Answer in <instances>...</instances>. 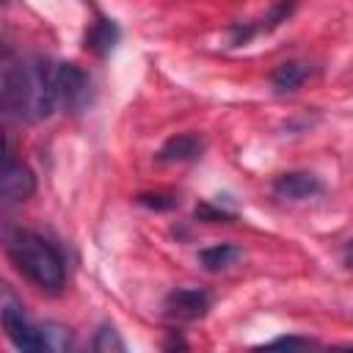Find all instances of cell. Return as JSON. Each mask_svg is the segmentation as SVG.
Instances as JSON below:
<instances>
[{
    "mask_svg": "<svg viewBox=\"0 0 353 353\" xmlns=\"http://www.w3.org/2000/svg\"><path fill=\"white\" fill-rule=\"evenodd\" d=\"M0 105L6 119L44 121L61 110L58 63L44 55H17L8 47L0 61Z\"/></svg>",
    "mask_w": 353,
    "mask_h": 353,
    "instance_id": "1",
    "label": "cell"
},
{
    "mask_svg": "<svg viewBox=\"0 0 353 353\" xmlns=\"http://www.w3.org/2000/svg\"><path fill=\"white\" fill-rule=\"evenodd\" d=\"M6 256L19 276L44 292H61L66 284V256L63 251L39 232L8 229L6 232Z\"/></svg>",
    "mask_w": 353,
    "mask_h": 353,
    "instance_id": "2",
    "label": "cell"
},
{
    "mask_svg": "<svg viewBox=\"0 0 353 353\" xmlns=\"http://www.w3.org/2000/svg\"><path fill=\"white\" fill-rule=\"evenodd\" d=\"M3 331L17 350H28V353L47 350L44 336H41V325H33L28 320V314L22 312V303L14 298V292L8 287H3Z\"/></svg>",
    "mask_w": 353,
    "mask_h": 353,
    "instance_id": "3",
    "label": "cell"
},
{
    "mask_svg": "<svg viewBox=\"0 0 353 353\" xmlns=\"http://www.w3.org/2000/svg\"><path fill=\"white\" fill-rule=\"evenodd\" d=\"M33 190H36L33 171L14 157L11 146H6V160H3V174H0V204L3 207L22 204L33 196Z\"/></svg>",
    "mask_w": 353,
    "mask_h": 353,
    "instance_id": "4",
    "label": "cell"
},
{
    "mask_svg": "<svg viewBox=\"0 0 353 353\" xmlns=\"http://www.w3.org/2000/svg\"><path fill=\"white\" fill-rule=\"evenodd\" d=\"M212 306V295L201 287H176L163 301V314L171 323H196Z\"/></svg>",
    "mask_w": 353,
    "mask_h": 353,
    "instance_id": "5",
    "label": "cell"
},
{
    "mask_svg": "<svg viewBox=\"0 0 353 353\" xmlns=\"http://www.w3.org/2000/svg\"><path fill=\"white\" fill-rule=\"evenodd\" d=\"M295 6H298L295 0H276V3L268 8L265 17L248 19V22H232V25H229V44H232V47H243V44H248L254 36H262V33L276 30L281 22H287V19L292 17Z\"/></svg>",
    "mask_w": 353,
    "mask_h": 353,
    "instance_id": "6",
    "label": "cell"
},
{
    "mask_svg": "<svg viewBox=\"0 0 353 353\" xmlns=\"http://www.w3.org/2000/svg\"><path fill=\"white\" fill-rule=\"evenodd\" d=\"M58 97L61 108L80 113L91 105V77L77 63H58Z\"/></svg>",
    "mask_w": 353,
    "mask_h": 353,
    "instance_id": "7",
    "label": "cell"
},
{
    "mask_svg": "<svg viewBox=\"0 0 353 353\" xmlns=\"http://www.w3.org/2000/svg\"><path fill=\"white\" fill-rule=\"evenodd\" d=\"M273 196L276 199H284V201H303V199H312V196H320L323 193V182L317 174L312 171H284L273 179L270 185Z\"/></svg>",
    "mask_w": 353,
    "mask_h": 353,
    "instance_id": "8",
    "label": "cell"
},
{
    "mask_svg": "<svg viewBox=\"0 0 353 353\" xmlns=\"http://www.w3.org/2000/svg\"><path fill=\"white\" fill-rule=\"evenodd\" d=\"M204 154V138L199 132H179L171 135L160 149H157V160L160 163H193Z\"/></svg>",
    "mask_w": 353,
    "mask_h": 353,
    "instance_id": "9",
    "label": "cell"
},
{
    "mask_svg": "<svg viewBox=\"0 0 353 353\" xmlns=\"http://www.w3.org/2000/svg\"><path fill=\"white\" fill-rule=\"evenodd\" d=\"M309 77H312L309 63H303V61H284V63H279V66L270 72V85H273L279 94H292V91H298Z\"/></svg>",
    "mask_w": 353,
    "mask_h": 353,
    "instance_id": "10",
    "label": "cell"
},
{
    "mask_svg": "<svg viewBox=\"0 0 353 353\" xmlns=\"http://www.w3.org/2000/svg\"><path fill=\"white\" fill-rule=\"evenodd\" d=\"M119 36H121V30H119V25L113 19L97 17V22L91 25V30L85 33V47L91 52H97V55H108L119 44Z\"/></svg>",
    "mask_w": 353,
    "mask_h": 353,
    "instance_id": "11",
    "label": "cell"
},
{
    "mask_svg": "<svg viewBox=\"0 0 353 353\" xmlns=\"http://www.w3.org/2000/svg\"><path fill=\"white\" fill-rule=\"evenodd\" d=\"M240 248L232 245V243H215V245H207L199 251V265L210 273H218V270H229L237 259H240Z\"/></svg>",
    "mask_w": 353,
    "mask_h": 353,
    "instance_id": "12",
    "label": "cell"
},
{
    "mask_svg": "<svg viewBox=\"0 0 353 353\" xmlns=\"http://www.w3.org/2000/svg\"><path fill=\"white\" fill-rule=\"evenodd\" d=\"M91 347H94L97 353H124V350H127L124 339L119 336V331H116L110 323H102V325L97 328Z\"/></svg>",
    "mask_w": 353,
    "mask_h": 353,
    "instance_id": "13",
    "label": "cell"
},
{
    "mask_svg": "<svg viewBox=\"0 0 353 353\" xmlns=\"http://www.w3.org/2000/svg\"><path fill=\"white\" fill-rule=\"evenodd\" d=\"M135 201L146 210H154V212H168L174 207H179V196L176 193H165V190H154V193H138Z\"/></svg>",
    "mask_w": 353,
    "mask_h": 353,
    "instance_id": "14",
    "label": "cell"
},
{
    "mask_svg": "<svg viewBox=\"0 0 353 353\" xmlns=\"http://www.w3.org/2000/svg\"><path fill=\"white\" fill-rule=\"evenodd\" d=\"M41 336H44V347L47 350H69L72 347V334L69 328L58 325V323H44L41 325Z\"/></svg>",
    "mask_w": 353,
    "mask_h": 353,
    "instance_id": "15",
    "label": "cell"
},
{
    "mask_svg": "<svg viewBox=\"0 0 353 353\" xmlns=\"http://www.w3.org/2000/svg\"><path fill=\"white\" fill-rule=\"evenodd\" d=\"M196 218L204 221V223H229L234 215L221 210V207H215V204H199L196 207Z\"/></svg>",
    "mask_w": 353,
    "mask_h": 353,
    "instance_id": "16",
    "label": "cell"
},
{
    "mask_svg": "<svg viewBox=\"0 0 353 353\" xmlns=\"http://www.w3.org/2000/svg\"><path fill=\"white\" fill-rule=\"evenodd\" d=\"M309 347V345H317L314 339H309V336H276V339H270V342H265V347Z\"/></svg>",
    "mask_w": 353,
    "mask_h": 353,
    "instance_id": "17",
    "label": "cell"
},
{
    "mask_svg": "<svg viewBox=\"0 0 353 353\" xmlns=\"http://www.w3.org/2000/svg\"><path fill=\"white\" fill-rule=\"evenodd\" d=\"M342 262H345V268H350V270H353V237L342 245Z\"/></svg>",
    "mask_w": 353,
    "mask_h": 353,
    "instance_id": "18",
    "label": "cell"
}]
</instances>
